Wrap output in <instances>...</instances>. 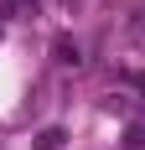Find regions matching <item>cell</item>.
Wrapping results in <instances>:
<instances>
[{
  "mask_svg": "<svg viewBox=\"0 0 145 150\" xmlns=\"http://www.w3.org/2000/svg\"><path fill=\"white\" fill-rule=\"evenodd\" d=\"M57 62H68V67H78V62H83V57H78V42H57Z\"/></svg>",
  "mask_w": 145,
  "mask_h": 150,
  "instance_id": "1",
  "label": "cell"
},
{
  "mask_svg": "<svg viewBox=\"0 0 145 150\" xmlns=\"http://www.w3.org/2000/svg\"><path fill=\"white\" fill-rule=\"evenodd\" d=\"M36 150H62V129H42L36 135Z\"/></svg>",
  "mask_w": 145,
  "mask_h": 150,
  "instance_id": "2",
  "label": "cell"
},
{
  "mask_svg": "<svg viewBox=\"0 0 145 150\" xmlns=\"http://www.w3.org/2000/svg\"><path fill=\"white\" fill-rule=\"evenodd\" d=\"M62 5H83V0H62Z\"/></svg>",
  "mask_w": 145,
  "mask_h": 150,
  "instance_id": "3",
  "label": "cell"
}]
</instances>
